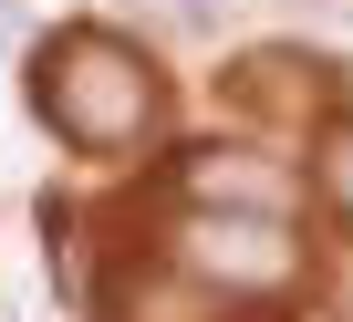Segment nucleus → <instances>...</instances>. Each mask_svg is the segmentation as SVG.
Returning a JSON list of instances; mask_svg holds the SVG:
<instances>
[{
  "mask_svg": "<svg viewBox=\"0 0 353 322\" xmlns=\"http://www.w3.org/2000/svg\"><path fill=\"white\" fill-rule=\"evenodd\" d=\"M156 63L135 52V42H114V32H63V42H42V114H52V135H73L83 156H125V145H145L156 135Z\"/></svg>",
  "mask_w": 353,
  "mask_h": 322,
  "instance_id": "obj_1",
  "label": "nucleus"
},
{
  "mask_svg": "<svg viewBox=\"0 0 353 322\" xmlns=\"http://www.w3.org/2000/svg\"><path fill=\"white\" fill-rule=\"evenodd\" d=\"M176 270H198L229 301H270L301 281V239L291 219H239V208H188L176 219Z\"/></svg>",
  "mask_w": 353,
  "mask_h": 322,
  "instance_id": "obj_2",
  "label": "nucleus"
},
{
  "mask_svg": "<svg viewBox=\"0 0 353 322\" xmlns=\"http://www.w3.org/2000/svg\"><path fill=\"white\" fill-rule=\"evenodd\" d=\"M188 198L198 208H239V219H291L301 188L270 156H250V145H208V156H188Z\"/></svg>",
  "mask_w": 353,
  "mask_h": 322,
  "instance_id": "obj_3",
  "label": "nucleus"
},
{
  "mask_svg": "<svg viewBox=\"0 0 353 322\" xmlns=\"http://www.w3.org/2000/svg\"><path fill=\"white\" fill-rule=\"evenodd\" d=\"M312 188H322L332 219H353V114H332V125L312 135Z\"/></svg>",
  "mask_w": 353,
  "mask_h": 322,
  "instance_id": "obj_4",
  "label": "nucleus"
}]
</instances>
